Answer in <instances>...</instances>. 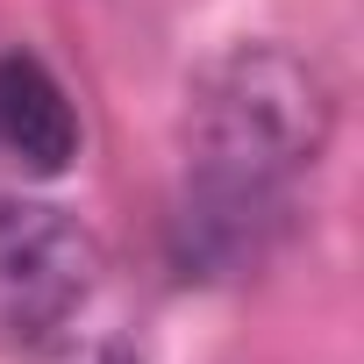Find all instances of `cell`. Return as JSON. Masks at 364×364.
Returning <instances> with one entry per match:
<instances>
[{
    "label": "cell",
    "instance_id": "3",
    "mask_svg": "<svg viewBox=\"0 0 364 364\" xmlns=\"http://www.w3.org/2000/svg\"><path fill=\"white\" fill-rule=\"evenodd\" d=\"M0 150L36 178H58L79 157V114H72L65 86L22 50L0 58Z\"/></svg>",
    "mask_w": 364,
    "mask_h": 364
},
{
    "label": "cell",
    "instance_id": "1",
    "mask_svg": "<svg viewBox=\"0 0 364 364\" xmlns=\"http://www.w3.org/2000/svg\"><path fill=\"white\" fill-rule=\"evenodd\" d=\"M336 129L328 79L286 43H236L186 93V186L171 200V264L236 279L272 257L293 178Z\"/></svg>",
    "mask_w": 364,
    "mask_h": 364
},
{
    "label": "cell",
    "instance_id": "4",
    "mask_svg": "<svg viewBox=\"0 0 364 364\" xmlns=\"http://www.w3.org/2000/svg\"><path fill=\"white\" fill-rule=\"evenodd\" d=\"M79 364H136V350H129V343H100V350H86Z\"/></svg>",
    "mask_w": 364,
    "mask_h": 364
},
{
    "label": "cell",
    "instance_id": "2",
    "mask_svg": "<svg viewBox=\"0 0 364 364\" xmlns=\"http://www.w3.org/2000/svg\"><path fill=\"white\" fill-rule=\"evenodd\" d=\"M100 293V243L50 200L0 193V350L58 343Z\"/></svg>",
    "mask_w": 364,
    "mask_h": 364
}]
</instances>
